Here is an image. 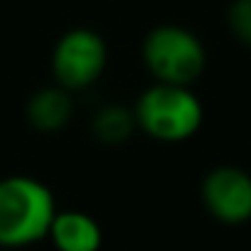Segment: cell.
<instances>
[{
  "mask_svg": "<svg viewBox=\"0 0 251 251\" xmlns=\"http://www.w3.org/2000/svg\"><path fill=\"white\" fill-rule=\"evenodd\" d=\"M226 27L236 42L251 47V0H234L226 10Z\"/></svg>",
  "mask_w": 251,
  "mask_h": 251,
  "instance_id": "9c48e42d",
  "label": "cell"
},
{
  "mask_svg": "<svg viewBox=\"0 0 251 251\" xmlns=\"http://www.w3.org/2000/svg\"><path fill=\"white\" fill-rule=\"evenodd\" d=\"M57 217L52 190L27 175L0 180V246L23 249L50 236Z\"/></svg>",
  "mask_w": 251,
  "mask_h": 251,
  "instance_id": "6da1fadb",
  "label": "cell"
},
{
  "mask_svg": "<svg viewBox=\"0 0 251 251\" xmlns=\"http://www.w3.org/2000/svg\"><path fill=\"white\" fill-rule=\"evenodd\" d=\"M47 239L54 244L57 251H99L103 231L91 214L79 209H64L57 212Z\"/></svg>",
  "mask_w": 251,
  "mask_h": 251,
  "instance_id": "8992f818",
  "label": "cell"
},
{
  "mask_svg": "<svg viewBox=\"0 0 251 251\" xmlns=\"http://www.w3.org/2000/svg\"><path fill=\"white\" fill-rule=\"evenodd\" d=\"M108 50L99 32L74 27L64 32L52 52V74L64 91H81L96 84L106 69Z\"/></svg>",
  "mask_w": 251,
  "mask_h": 251,
  "instance_id": "277c9868",
  "label": "cell"
},
{
  "mask_svg": "<svg viewBox=\"0 0 251 251\" xmlns=\"http://www.w3.org/2000/svg\"><path fill=\"white\" fill-rule=\"evenodd\" d=\"M136 113L123 108V106H103L94 121H91V131L94 136L106 143V146H118V143H126L133 131H136Z\"/></svg>",
  "mask_w": 251,
  "mask_h": 251,
  "instance_id": "ba28073f",
  "label": "cell"
},
{
  "mask_svg": "<svg viewBox=\"0 0 251 251\" xmlns=\"http://www.w3.org/2000/svg\"><path fill=\"white\" fill-rule=\"evenodd\" d=\"M143 62L155 76V84L190 86L207 64L202 40L180 25H158L143 40Z\"/></svg>",
  "mask_w": 251,
  "mask_h": 251,
  "instance_id": "3957f363",
  "label": "cell"
},
{
  "mask_svg": "<svg viewBox=\"0 0 251 251\" xmlns=\"http://www.w3.org/2000/svg\"><path fill=\"white\" fill-rule=\"evenodd\" d=\"M72 111H74L72 96L62 86L40 89L27 101V121L35 131H42V133H54L64 128L72 118Z\"/></svg>",
  "mask_w": 251,
  "mask_h": 251,
  "instance_id": "52a82bcc",
  "label": "cell"
},
{
  "mask_svg": "<svg viewBox=\"0 0 251 251\" xmlns=\"http://www.w3.org/2000/svg\"><path fill=\"white\" fill-rule=\"evenodd\" d=\"M138 128L160 143H182L192 138L204 118L200 99L190 86L153 84L148 86L133 108Z\"/></svg>",
  "mask_w": 251,
  "mask_h": 251,
  "instance_id": "7a4b0ae2",
  "label": "cell"
},
{
  "mask_svg": "<svg viewBox=\"0 0 251 251\" xmlns=\"http://www.w3.org/2000/svg\"><path fill=\"white\" fill-rule=\"evenodd\" d=\"M202 202L222 224L251 219V175L234 165H219L202 180Z\"/></svg>",
  "mask_w": 251,
  "mask_h": 251,
  "instance_id": "5b68a950",
  "label": "cell"
}]
</instances>
